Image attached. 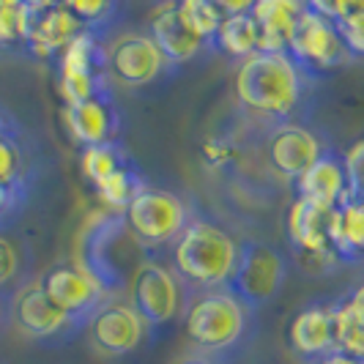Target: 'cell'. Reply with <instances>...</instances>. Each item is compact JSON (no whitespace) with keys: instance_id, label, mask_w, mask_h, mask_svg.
<instances>
[{"instance_id":"1","label":"cell","mask_w":364,"mask_h":364,"mask_svg":"<svg viewBox=\"0 0 364 364\" xmlns=\"http://www.w3.org/2000/svg\"><path fill=\"white\" fill-rule=\"evenodd\" d=\"M315 77L304 72L291 53H257L241 60L233 77L238 105L266 121L288 124L304 107Z\"/></svg>"},{"instance_id":"2","label":"cell","mask_w":364,"mask_h":364,"mask_svg":"<svg viewBox=\"0 0 364 364\" xmlns=\"http://www.w3.org/2000/svg\"><path fill=\"white\" fill-rule=\"evenodd\" d=\"M252 323L255 312L228 288L195 291L183 312V331L192 350L222 362H233V356L247 346Z\"/></svg>"},{"instance_id":"3","label":"cell","mask_w":364,"mask_h":364,"mask_svg":"<svg viewBox=\"0 0 364 364\" xmlns=\"http://www.w3.org/2000/svg\"><path fill=\"white\" fill-rule=\"evenodd\" d=\"M238 244L222 225L211 219L192 217L183 233L176 238L173 269L189 291L228 288L238 263Z\"/></svg>"},{"instance_id":"4","label":"cell","mask_w":364,"mask_h":364,"mask_svg":"<svg viewBox=\"0 0 364 364\" xmlns=\"http://www.w3.org/2000/svg\"><path fill=\"white\" fill-rule=\"evenodd\" d=\"M129 304L146 321L151 331L167 328L178 315L186 312L192 293L181 277L176 274L173 263L167 266L156 257H143L129 279Z\"/></svg>"},{"instance_id":"5","label":"cell","mask_w":364,"mask_h":364,"mask_svg":"<svg viewBox=\"0 0 364 364\" xmlns=\"http://www.w3.org/2000/svg\"><path fill=\"white\" fill-rule=\"evenodd\" d=\"M124 219H127L132 238L140 244L146 257H154L156 250L176 244V238L181 236L183 228L189 225L192 211L176 192L148 183L146 189L129 203Z\"/></svg>"},{"instance_id":"6","label":"cell","mask_w":364,"mask_h":364,"mask_svg":"<svg viewBox=\"0 0 364 364\" xmlns=\"http://www.w3.org/2000/svg\"><path fill=\"white\" fill-rule=\"evenodd\" d=\"M58 88L63 105L115 96L107 74V41L88 31L77 33L58 55Z\"/></svg>"},{"instance_id":"7","label":"cell","mask_w":364,"mask_h":364,"mask_svg":"<svg viewBox=\"0 0 364 364\" xmlns=\"http://www.w3.org/2000/svg\"><path fill=\"white\" fill-rule=\"evenodd\" d=\"M178 66H173L148 31H115L107 38V74L112 85L121 88H151L170 80Z\"/></svg>"},{"instance_id":"8","label":"cell","mask_w":364,"mask_h":364,"mask_svg":"<svg viewBox=\"0 0 364 364\" xmlns=\"http://www.w3.org/2000/svg\"><path fill=\"white\" fill-rule=\"evenodd\" d=\"M11 323L22 337L41 343V346H63L80 337L88 321L66 315L47 296L41 279H25L11 296Z\"/></svg>"},{"instance_id":"9","label":"cell","mask_w":364,"mask_h":364,"mask_svg":"<svg viewBox=\"0 0 364 364\" xmlns=\"http://www.w3.org/2000/svg\"><path fill=\"white\" fill-rule=\"evenodd\" d=\"M285 279H288V263L279 250L255 238L238 244V263L228 282V291L236 293L250 310H263L282 291Z\"/></svg>"},{"instance_id":"10","label":"cell","mask_w":364,"mask_h":364,"mask_svg":"<svg viewBox=\"0 0 364 364\" xmlns=\"http://www.w3.org/2000/svg\"><path fill=\"white\" fill-rule=\"evenodd\" d=\"M288 53L315 80L340 72L353 63V55L348 53L337 25L323 17L321 11H315L310 3H304V11L296 22V33H293Z\"/></svg>"},{"instance_id":"11","label":"cell","mask_w":364,"mask_h":364,"mask_svg":"<svg viewBox=\"0 0 364 364\" xmlns=\"http://www.w3.org/2000/svg\"><path fill=\"white\" fill-rule=\"evenodd\" d=\"M127 236V219H124V214H115V211L93 217L80 233V244H77L80 260L77 263L91 274L109 296L129 288L127 274L121 272V263H118V255H115L118 241H124Z\"/></svg>"},{"instance_id":"12","label":"cell","mask_w":364,"mask_h":364,"mask_svg":"<svg viewBox=\"0 0 364 364\" xmlns=\"http://www.w3.org/2000/svg\"><path fill=\"white\" fill-rule=\"evenodd\" d=\"M331 219L334 208L296 198L288 211V241L310 274H326L343 260L331 247Z\"/></svg>"},{"instance_id":"13","label":"cell","mask_w":364,"mask_h":364,"mask_svg":"<svg viewBox=\"0 0 364 364\" xmlns=\"http://www.w3.org/2000/svg\"><path fill=\"white\" fill-rule=\"evenodd\" d=\"M22 50L38 60H50L66 50L77 33H82L80 19L72 14L69 3H22L19 14Z\"/></svg>"},{"instance_id":"14","label":"cell","mask_w":364,"mask_h":364,"mask_svg":"<svg viewBox=\"0 0 364 364\" xmlns=\"http://www.w3.org/2000/svg\"><path fill=\"white\" fill-rule=\"evenodd\" d=\"M85 334H88V346L99 356L121 359V356L134 353L146 343L151 328L146 326V321L134 312V307L129 301L109 299L91 315Z\"/></svg>"},{"instance_id":"15","label":"cell","mask_w":364,"mask_h":364,"mask_svg":"<svg viewBox=\"0 0 364 364\" xmlns=\"http://www.w3.org/2000/svg\"><path fill=\"white\" fill-rule=\"evenodd\" d=\"M326 148V143L310 127H304L299 121H288V124H277V127L269 129L266 159H269V167L277 176L296 183L312 164L321 159V154Z\"/></svg>"},{"instance_id":"16","label":"cell","mask_w":364,"mask_h":364,"mask_svg":"<svg viewBox=\"0 0 364 364\" xmlns=\"http://www.w3.org/2000/svg\"><path fill=\"white\" fill-rule=\"evenodd\" d=\"M38 279H41L47 296L55 301V307H60L66 315L82 318V321H91L93 312L112 299L91 274L72 260L50 266Z\"/></svg>"},{"instance_id":"17","label":"cell","mask_w":364,"mask_h":364,"mask_svg":"<svg viewBox=\"0 0 364 364\" xmlns=\"http://www.w3.org/2000/svg\"><path fill=\"white\" fill-rule=\"evenodd\" d=\"M288 348L301 364H318L337 353L334 301H310L296 312L288 326Z\"/></svg>"},{"instance_id":"18","label":"cell","mask_w":364,"mask_h":364,"mask_svg":"<svg viewBox=\"0 0 364 364\" xmlns=\"http://www.w3.org/2000/svg\"><path fill=\"white\" fill-rule=\"evenodd\" d=\"M63 127L72 134L74 143L82 148L121 143L124 118L115 105V96L88 99L80 105H63Z\"/></svg>"},{"instance_id":"19","label":"cell","mask_w":364,"mask_h":364,"mask_svg":"<svg viewBox=\"0 0 364 364\" xmlns=\"http://www.w3.org/2000/svg\"><path fill=\"white\" fill-rule=\"evenodd\" d=\"M148 36L156 41V47L173 66H186L198 60L203 53L214 50L208 41H203L178 14V3H159L151 9L148 17Z\"/></svg>"},{"instance_id":"20","label":"cell","mask_w":364,"mask_h":364,"mask_svg":"<svg viewBox=\"0 0 364 364\" xmlns=\"http://www.w3.org/2000/svg\"><path fill=\"white\" fill-rule=\"evenodd\" d=\"M293 186H296V195L301 200L318 203V205H326V208H337L348 198V176L343 154L334 151V148H326L321 154V159L312 164Z\"/></svg>"},{"instance_id":"21","label":"cell","mask_w":364,"mask_h":364,"mask_svg":"<svg viewBox=\"0 0 364 364\" xmlns=\"http://www.w3.org/2000/svg\"><path fill=\"white\" fill-rule=\"evenodd\" d=\"M301 11L304 3L296 0H252V17L260 33V53H288Z\"/></svg>"},{"instance_id":"22","label":"cell","mask_w":364,"mask_h":364,"mask_svg":"<svg viewBox=\"0 0 364 364\" xmlns=\"http://www.w3.org/2000/svg\"><path fill=\"white\" fill-rule=\"evenodd\" d=\"M225 22L217 36V50H225L238 60H247L260 53V33L252 17V3H219Z\"/></svg>"},{"instance_id":"23","label":"cell","mask_w":364,"mask_h":364,"mask_svg":"<svg viewBox=\"0 0 364 364\" xmlns=\"http://www.w3.org/2000/svg\"><path fill=\"white\" fill-rule=\"evenodd\" d=\"M331 247L343 263H356L364 257V200L346 198L334 208Z\"/></svg>"},{"instance_id":"24","label":"cell","mask_w":364,"mask_h":364,"mask_svg":"<svg viewBox=\"0 0 364 364\" xmlns=\"http://www.w3.org/2000/svg\"><path fill=\"white\" fill-rule=\"evenodd\" d=\"M310 6L337 25L353 60L364 58V0H334V3L310 0Z\"/></svg>"},{"instance_id":"25","label":"cell","mask_w":364,"mask_h":364,"mask_svg":"<svg viewBox=\"0 0 364 364\" xmlns=\"http://www.w3.org/2000/svg\"><path fill=\"white\" fill-rule=\"evenodd\" d=\"M33 178H36V167H33V146L28 143V134L3 137L0 140V183L31 192Z\"/></svg>"},{"instance_id":"26","label":"cell","mask_w":364,"mask_h":364,"mask_svg":"<svg viewBox=\"0 0 364 364\" xmlns=\"http://www.w3.org/2000/svg\"><path fill=\"white\" fill-rule=\"evenodd\" d=\"M146 186H148V181L143 178V173L137 170V164L129 162V164H124L121 170H115L109 178H105L99 186H93V189H96V195L102 198V203L109 205V211L124 214L129 208V203L134 200Z\"/></svg>"},{"instance_id":"27","label":"cell","mask_w":364,"mask_h":364,"mask_svg":"<svg viewBox=\"0 0 364 364\" xmlns=\"http://www.w3.org/2000/svg\"><path fill=\"white\" fill-rule=\"evenodd\" d=\"M69 9L74 17L80 19L82 31L105 38V41L115 33L118 22L124 17V6L115 0H72Z\"/></svg>"},{"instance_id":"28","label":"cell","mask_w":364,"mask_h":364,"mask_svg":"<svg viewBox=\"0 0 364 364\" xmlns=\"http://www.w3.org/2000/svg\"><path fill=\"white\" fill-rule=\"evenodd\" d=\"M129 162H134V159L124 148V143H107V146L82 148L80 167H82V178L91 186H99L105 178H109L115 170H121Z\"/></svg>"},{"instance_id":"29","label":"cell","mask_w":364,"mask_h":364,"mask_svg":"<svg viewBox=\"0 0 364 364\" xmlns=\"http://www.w3.org/2000/svg\"><path fill=\"white\" fill-rule=\"evenodd\" d=\"M178 14L203 41H208L217 50V36L222 31V22H225V11H222L219 3H211V0H181L178 3Z\"/></svg>"},{"instance_id":"30","label":"cell","mask_w":364,"mask_h":364,"mask_svg":"<svg viewBox=\"0 0 364 364\" xmlns=\"http://www.w3.org/2000/svg\"><path fill=\"white\" fill-rule=\"evenodd\" d=\"M334 334H337V350L348 353L353 359H364V323L350 310V304L343 299L334 301Z\"/></svg>"},{"instance_id":"31","label":"cell","mask_w":364,"mask_h":364,"mask_svg":"<svg viewBox=\"0 0 364 364\" xmlns=\"http://www.w3.org/2000/svg\"><path fill=\"white\" fill-rule=\"evenodd\" d=\"M343 159H346L348 176V198L364 200V137L348 148L343 154Z\"/></svg>"},{"instance_id":"32","label":"cell","mask_w":364,"mask_h":364,"mask_svg":"<svg viewBox=\"0 0 364 364\" xmlns=\"http://www.w3.org/2000/svg\"><path fill=\"white\" fill-rule=\"evenodd\" d=\"M19 288V252L11 241L0 236V293H17Z\"/></svg>"},{"instance_id":"33","label":"cell","mask_w":364,"mask_h":364,"mask_svg":"<svg viewBox=\"0 0 364 364\" xmlns=\"http://www.w3.org/2000/svg\"><path fill=\"white\" fill-rule=\"evenodd\" d=\"M28 195L31 192H25V189H11V186L0 183V230H6L22 214V208L28 203Z\"/></svg>"},{"instance_id":"34","label":"cell","mask_w":364,"mask_h":364,"mask_svg":"<svg viewBox=\"0 0 364 364\" xmlns=\"http://www.w3.org/2000/svg\"><path fill=\"white\" fill-rule=\"evenodd\" d=\"M22 134H25L22 124L0 105V140H3V137H22Z\"/></svg>"},{"instance_id":"35","label":"cell","mask_w":364,"mask_h":364,"mask_svg":"<svg viewBox=\"0 0 364 364\" xmlns=\"http://www.w3.org/2000/svg\"><path fill=\"white\" fill-rule=\"evenodd\" d=\"M346 301L350 304V310L356 312V318H359V321L364 323V282H362V285H356L353 291L348 293Z\"/></svg>"},{"instance_id":"36","label":"cell","mask_w":364,"mask_h":364,"mask_svg":"<svg viewBox=\"0 0 364 364\" xmlns=\"http://www.w3.org/2000/svg\"><path fill=\"white\" fill-rule=\"evenodd\" d=\"M173 364H230V362H222V359H214V356H205V353H198V350H189L178 356Z\"/></svg>"},{"instance_id":"37","label":"cell","mask_w":364,"mask_h":364,"mask_svg":"<svg viewBox=\"0 0 364 364\" xmlns=\"http://www.w3.org/2000/svg\"><path fill=\"white\" fill-rule=\"evenodd\" d=\"M11 296L14 293H0V334L11 323Z\"/></svg>"},{"instance_id":"38","label":"cell","mask_w":364,"mask_h":364,"mask_svg":"<svg viewBox=\"0 0 364 364\" xmlns=\"http://www.w3.org/2000/svg\"><path fill=\"white\" fill-rule=\"evenodd\" d=\"M318 364H362L359 359H353V356H348V353H331V356H326L323 362H318Z\"/></svg>"},{"instance_id":"39","label":"cell","mask_w":364,"mask_h":364,"mask_svg":"<svg viewBox=\"0 0 364 364\" xmlns=\"http://www.w3.org/2000/svg\"><path fill=\"white\" fill-rule=\"evenodd\" d=\"M0 364H9V362H6V359H3V356H0Z\"/></svg>"},{"instance_id":"40","label":"cell","mask_w":364,"mask_h":364,"mask_svg":"<svg viewBox=\"0 0 364 364\" xmlns=\"http://www.w3.org/2000/svg\"><path fill=\"white\" fill-rule=\"evenodd\" d=\"M362 364H364V359H362Z\"/></svg>"}]
</instances>
